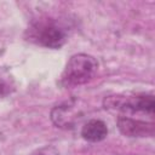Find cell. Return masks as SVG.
I'll return each instance as SVG.
<instances>
[{
  "label": "cell",
  "instance_id": "obj_1",
  "mask_svg": "<svg viewBox=\"0 0 155 155\" xmlns=\"http://www.w3.org/2000/svg\"><path fill=\"white\" fill-rule=\"evenodd\" d=\"M98 62L87 53H78L70 57L62 76L61 84L64 87H76L90 82L97 74Z\"/></svg>",
  "mask_w": 155,
  "mask_h": 155
},
{
  "label": "cell",
  "instance_id": "obj_2",
  "mask_svg": "<svg viewBox=\"0 0 155 155\" xmlns=\"http://www.w3.org/2000/svg\"><path fill=\"white\" fill-rule=\"evenodd\" d=\"M25 38L47 48H59L67 41V31L52 19H40L30 24L25 31Z\"/></svg>",
  "mask_w": 155,
  "mask_h": 155
},
{
  "label": "cell",
  "instance_id": "obj_3",
  "mask_svg": "<svg viewBox=\"0 0 155 155\" xmlns=\"http://www.w3.org/2000/svg\"><path fill=\"white\" fill-rule=\"evenodd\" d=\"M104 105L108 109H114L121 113H125V116L132 114H148L150 116L154 115L155 103L154 96L148 93L134 94L131 97H108L104 101Z\"/></svg>",
  "mask_w": 155,
  "mask_h": 155
},
{
  "label": "cell",
  "instance_id": "obj_4",
  "mask_svg": "<svg viewBox=\"0 0 155 155\" xmlns=\"http://www.w3.org/2000/svg\"><path fill=\"white\" fill-rule=\"evenodd\" d=\"M153 122L133 119L130 116L121 115L117 117V128L126 137H151L154 136Z\"/></svg>",
  "mask_w": 155,
  "mask_h": 155
},
{
  "label": "cell",
  "instance_id": "obj_5",
  "mask_svg": "<svg viewBox=\"0 0 155 155\" xmlns=\"http://www.w3.org/2000/svg\"><path fill=\"white\" fill-rule=\"evenodd\" d=\"M81 136L87 142H101L108 136L107 124L98 119H92L87 121L81 128Z\"/></svg>",
  "mask_w": 155,
  "mask_h": 155
},
{
  "label": "cell",
  "instance_id": "obj_6",
  "mask_svg": "<svg viewBox=\"0 0 155 155\" xmlns=\"http://www.w3.org/2000/svg\"><path fill=\"white\" fill-rule=\"evenodd\" d=\"M10 92H11L10 85L7 82H5L2 79H0V97H4L6 94H8Z\"/></svg>",
  "mask_w": 155,
  "mask_h": 155
}]
</instances>
